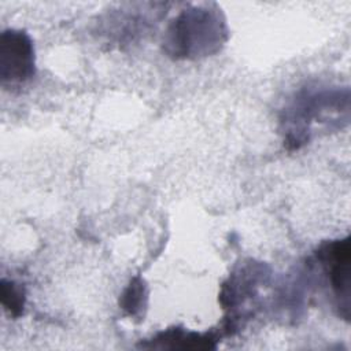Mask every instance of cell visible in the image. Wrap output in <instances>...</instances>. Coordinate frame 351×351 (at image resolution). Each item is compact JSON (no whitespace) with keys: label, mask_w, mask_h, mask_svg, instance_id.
<instances>
[{"label":"cell","mask_w":351,"mask_h":351,"mask_svg":"<svg viewBox=\"0 0 351 351\" xmlns=\"http://www.w3.org/2000/svg\"><path fill=\"white\" fill-rule=\"evenodd\" d=\"M228 40V26L218 8L193 7L178 14L163 37L165 52L174 59L217 53Z\"/></svg>","instance_id":"cell-1"},{"label":"cell","mask_w":351,"mask_h":351,"mask_svg":"<svg viewBox=\"0 0 351 351\" xmlns=\"http://www.w3.org/2000/svg\"><path fill=\"white\" fill-rule=\"evenodd\" d=\"M348 112V89L341 90H303L298 95L292 106L285 111L288 123L285 144L298 149L308 141L310 123L314 119L325 121L335 112Z\"/></svg>","instance_id":"cell-2"},{"label":"cell","mask_w":351,"mask_h":351,"mask_svg":"<svg viewBox=\"0 0 351 351\" xmlns=\"http://www.w3.org/2000/svg\"><path fill=\"white\" fill-rule=\"evenodd\" d=\"M36 73L34 47L23 30L8 29L0 36V78L3 84L29 81Z\"/></svg>","instance_id":"cell-3"},{"label":"cell","mask_w":351,"mask_h":351,"mask_svg":"<svg viewBox=\"0 0 351 351\" xmlns=\"http://www.w3.org/2000/svg\"><path fill=\"white\" fill-rule=\"evenodd\" d=\"M315 258L326 267L330 287L339 302L340 315H350V237L322 243Z\"/></svg>","instance_id":"cell-4"},{"label":"cell","mask_w":351,"mask_h":351,"mask_svg":"<svg viewBox=\"0 0 351 351\" xmlns=\"http://www.w3.org/2000/svg\"><path fill=\"white\" fill-rule=\"evenodd\" d=\"M218 336L215 333L188 332L182 328H170L158 333L151 344H143L149 348H170V350H213L217 347Z\"/></svg>","instance_id":"cell-5"},{"label":"cell","mask_w":351,"mask_h":351,"mask_svg":"<svg viewBox=\"0 0 351 351\" xmlns=\"http://www.w3.org/2000/svg\"><path fill=\"white\" fill-rule=\"evenodd\" d=\"M147 284L144 278L136 276L129 281L128 287L123 289L119 298V306L129 317H140L144 308L147 307Z\"/></svg>","instance_id":"cell-6"},{"label":"cell","mask_w":351,"mask_h":351,"mask_svg":"<svg viewBox=\"0 0 351 351\" xmlns=\"http://www.w3.org/2000/svg\"><path fill=\"white\" fill-rule=\"evenodd\" d=\"M0 300L4 310L14 318H18L23 314L26 295L21 284H16L12 280L3 278L0 282Z\"/></svg>","instance_id":"cell-7"}]
</instances>
